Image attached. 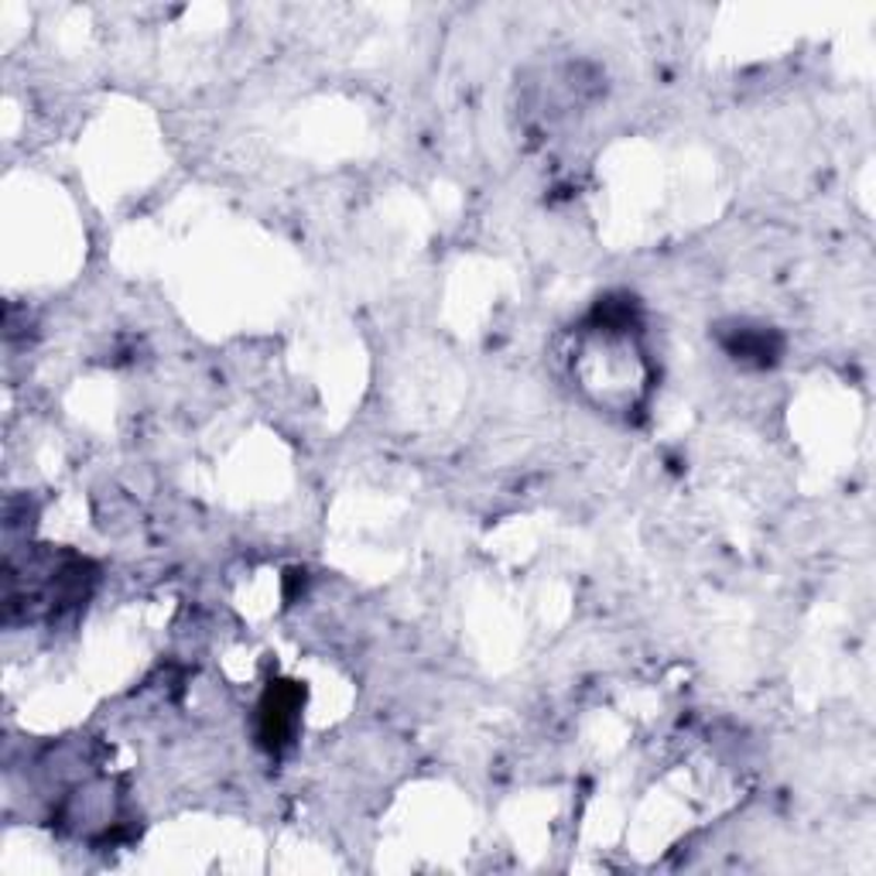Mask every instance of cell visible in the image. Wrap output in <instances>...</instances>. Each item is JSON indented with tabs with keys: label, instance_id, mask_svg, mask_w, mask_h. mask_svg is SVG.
Instances as JSON below:
<instances>
[{
	"label": "cell",
	"instance_id": "1",
	"mask_svg": "<svg viewBox=\"0 0 876 876\" xmlns=\"http://www.w3.org/2000/svg\"><path fill=\"white\" fill-rule=\"evenodd\" d=\"M295 709H298V692L295 689H271V695L264 702V737H268V743H285L288 729L295 723Z\"/></svg>",
	"mask_w": 876,
	"mask_h": 876
}]
</instances>
